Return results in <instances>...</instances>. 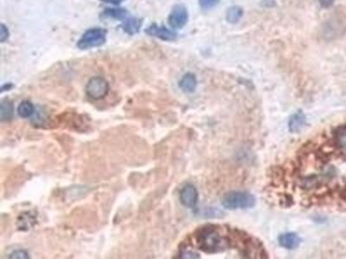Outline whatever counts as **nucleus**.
I'll list each match as a JSON object with an SVG mask.
<instances>
[{
	"label": "nucleus",
	"instance_id": "nucleus-1",
	"mask_svg": "<svg viewBox=\"0 0 346 259\" xmlns=\"http://www.w3.org/2000/svg\"><path fill=\"white\" fill-rule=\"evenodd\" d=\"M256 205V199L252 194L246 192H232L223 200V206L226 209H247Z\"/></svg>",
	"mask_w": 346,
	"mask_h": 259
},
{
	"label": "nucleus",
	"instance_id": "nucleus-2",
	"mask_svg": "<svg viewBox=\"0 0 346 259\" xmlns=\"http://www.w3.org/2000/svg\"><path fill=\"white\" fill-rule=\"evenodd\" d=\"M108 31L103 28H92L86 31L77 42V47L80 49L101 47L107 41Z\"/></svg>",
	"mask_w": 346,
	"mask_h": 259
},
{
	"label": "nucleus",
	"instance_id": "nucleus-3",
	"mask_svg": "<svg viewBox=\"0 0 346 259\" xmlns=\"http://www.w3.org/2000/svg\"><path fill=\"white\" fill-rule=\"evenodd\" d=\"M110 88L108 81L102 76L91 78L87 83L85 91L88 98L93 100H101L104 99L109 93Z\"/></svg>",
	"mask_w": 346,
	"mask_h": 259
},
{
	"label": "nucleus",
	"instance_id": "nucleus-4",
	"mask_svg": "<svg viewBox=\"0 0 346 259\" xmlns=\"http://www.w3.org/2000/svg\"><path fill=\"white\" fill-rule=\"evenodd\" d=\"M188 19L189 14L186 7L184 5H176L168 17V23L173 30H180L186 25Z\"/></svg>",
	"mask_w": 346,
	"mask_h": 259
},
{
	"label": "nucleus",
	"instance_id": "nucleus-5",
	"mask_svg": "<svg viewBox=\"0 0 346 259\" xmlns=\"http://www.w3.org/2000/svg\"><path fill=\"white\" fill-rule=\"evenodd\" d=\"M145 33L150 37H156L163 41H174L177 39L178 34L175 31L167 29L165 26H159L153 23L145 30Z\"/></svg>",
	"mask_w": 346,
	"mask_h": 259
},
{
	"label": "nucleus",
	"instance_id": "nucleus-6",
	"mask_svg": "<svg viewBox=\"0 0 346 259\" xmlns=\"http://www.w3.org/2000/svg\"><path fill=\"white\" fill-rule=\"evenodd\" d=\"M179 198L184 206L192 209L194 206H196V203H197L199 193L195 187L191 184H187L182 189Z\"/></svg>",
	"mask_w": 346,
	"mask_h": 259
},
{
	"label": "nucleus",
	"instance_id": "nucleus-7",
	"mask_svg": "<svg viewBox=\"0 0 346 259\" xmlns=\"http://www.w3.org/2000/svg\"><path fill=\"white\" fill-rule=\"evenodd\" d=\"M37 223V214L34 212L29 211L23 213L17 219V227L20 231H28L32 228Z\"/></svg>",
	"mask_w": 346,
	"mask_h": 259
},
{
	"label": "nucleus",
	"instance_id": "nucleus-8",
	"mask_svg": "<svg viewBox=\"0 0 346 259\" xmlns=\"http://www.w3.org/2000/svg\"><path fill=\"white\" fill-rule=\"evenodd\" d=\"M279 244L283 248L288 250H293L298 247L301 244V239L296 234L287 232V234H281L278 238Z\"/></svg>",
	"mask_w": 346,
	"mask_h": 259
},
{
	"label": "nucleus",
	"instance_id": "nucleus-9",
	"mask_svg": "<svg viewBox=\"0 0 346 259\" xmlns=\"http://www.w3.org/2000/svg\"><path fill=\"white\" fill-rule=\"evenodd\" d=\"M196 78L192 73H185L179 81V86L183 92L186 93H193L196 88Z\"/></svg>",
	"mask_w": 346,
	"mask_h": 259
},
{
	"label": "nucleus",
	"instance_id": "nucleus-10",
	"mask_svg": "<svg viewBox=\"0 0 346 259\" xmlns=\"http://www.w3.org/2000/svg\"><path fill=\"white\" fill-rule=\"evenodd\" d=\"M142 23H143V21H142L141 18L129 17V18L124 20L123 24H122V29L127 34L133 36V35L139 33L140 28H141Z\"/></svg>",
	"mask_w": 346,
	"mask_h": 259
},
{
	"label": "nucleus",
	"instance_id": "nucleus-11",
	"mask_svg": "<svg viewBox=\"0 0 346 259\" xmlns=\"http://www.w3.org/2000/svg\"><path fill=\"white\" fill-rule=\"evenodd\" d=\"M14 114V106L12 100L5 99L0 103V120L8 122L12 120Z\"/></svg>",
	"mask_w": 346,
	"mask_h": 259
},
{
	"label": "nucleus",
	"instance_id": "nucleus-12",
	"mask_svg": "<svg viewBox=\"0 0 346 259\" xmlns=\"http://www.w3.org/2000/svg\"><path fill=\"white\" fill-rule=\"evenodd\" d=\"M307 121L306 116L301 111H299L298 113H294L293 115L290 118L288 127L291 133H299L301 129L305 126Z\"/></svg>",
	"mask_w": 346,
	"mask_h": 259
},
{
	"label": "nucleus",
	"instance_id": "nucleus-13",
	"mask_svg": "<svg viewBox=\"0 0 346 259\" xmlns=\"http://www.w3.org/2000/svg\"><path fill=\"white\" fill-rule=\"evenodd\" d=\"M128 12L124 8H107L102 12L101 16L104 18H114L117 20H125L128 17Z\"/></svg>",
	"mask_w": 346,
	"mask_h": 259
},
{
	"label": "nucleus",
	"instance_id": "nucleus-14",
	"mask_svg": "<svg viewBox=\"0 0 346 259\" xmlns=\"http://www.w3.org/2000/svg\"><path fill=\"white\" fill-rule=\"evenodd\" d=\"M35 112V107L32 102L29 100H23L20 103L17 107L18 115L23 118H28L33 115Z\"/></svg>",
	"mask_w": 346,
	"mask_h": 259
},
{
	"label": "nucleus",
	"instance_id": "nucleus-15",
	"mask_svg": "<svg viewBox=\"0 0 346 259\" xmlns=\"http://www.w3.org/2000/svg\"><path fill=\"white\" fill-rule=\"evenodd\" d=\"M243 15V10L240 6H232L228 9L226 12V19L230 23H236L241 19Z\"/></svg>",
	"mask_w": 346,
	"mask_h": 259
},
{
	"label": "nucleus",
	"instance_id": "nucleus-16",
	"mask_svg": "<svg viewBox=\"0 0 346 259\" xmlns=\"http://www.w3.org/2000/svg\"><path fill=\"white\" fill-rule=\"evenodd\" d=\"M199 6L203 9L212 8L214 6H217L221 0H199Z\"/></svg>",
	"mask_w": 346,
	"mask_h": 259
},
{
	"label": "nucleus",
	"instance_id": "nucleus-17",
	"mask_svg": "<svg viewBox=\"0 0 346 259\" xmlns=\"http://www.w3.org/2000/svg\"><path fill=\"white\" fill-rule=\"evenodd\" d=\"M29 257H30V255L24 250H17L10 254L9 256V258H29Z\"/></svg>",
	"mask_w": 346,
	"mask_h": 259
},
{
	"label": "nucleus",
	"instance_id": "nucleus-18",
	"mask_svg": "<svg viewBox=\"0 0 346 259\" xmlns=\"http://www.w3.org/2000/svg\"><path fill=\"white\" fill-rule=\"evenodd\" d=\"M10 32L7 27L4 23L0 24V42H5L8 39Z\"/></svg>",
	"mask_w": 346,
	"mask_h": 259
},
{
	"label": "nucleus",
	"instance_id": "nucleus-19",
	"mask_svg": "<svg viewBox=\"0 0 346 259\" xmlns=\"http://www.w3.org/2000/svg\"><path fill=\"white\" fill-rule=\"evenodd\" d=\"M318 2H319L320 6L324 7V8H328L330 6H332L334 0H318Z\"/></svg>",
	"mask_w": 346,
	"mask_h": 259
},
{
	"label": "nucleus",
	"instance_id": "nucleus-20",
	"mask_svg": "<svg viewBox=\"0 0 346 259\" xmlns=\"http://www.w3.org/2000/svg\"><path fill=\"white\" fill-rule=\"evenodd\" d=\"M101 1L104 2V3L114 5V6H119L124 0H101Z\"/></svg>",
	"mask_w": 346,
	"mask_h": 259
},
{
	"label": "nucleus",
	"instance_id": "nucleus-21",
	"mask_svg": "<svg viewBox=\"0 0 346 259\" xmlns=\"http://www.w3.org/2000/svg\"><path fill=\"white\" fill-rule=\"evenodd\" d=\"M13 88H14V86L12 83H6L1 87V93H4L5 91H10Z\"/></svg>",
	"mask_w": 346,
	"mask_h": 259
}]
</instances>
